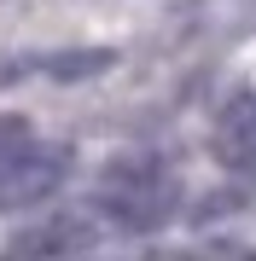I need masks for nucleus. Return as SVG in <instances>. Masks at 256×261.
Instances as JSON below:
<instances>
[{
	"instance_id": "obj_1",
	"label": "nucleus",
	"mask_w": 256,
	"mask_h": 261,
	"mask_svg": "<svg viewBox=\"0 0 256 261\" xmlns=\"http://www.w3.org/2000/svg\"><path fill=\"white\" fill-rule=\"evenodd\" d=\"M94 209L105 215V226L117 232H157L175 221L180 209V174L157 151H128L99 174L94 186Z\"/></svg>"
},
{
	"instance_id": "obj_2",
	"label": "nucleus",
	"mask_w": 256,
	"mask_h": 261,
	"mask_svg": "<svg viewBox=\"0 0 256 261\" xmlns=\"http://www.w3.org/2000/svg\"><path fill=\"white\" fill-rule=\"evenodd\" d=\"M99 232H105V215L94 203L87 209H53V215H41L35 226L12 232L0 261H82V255H94Z\"/></svg>"
},
{
	"instance_id": "obj_3",
	"label": "nucleus",
	"mask_w": 256,
	"mask_h": 261,
	"mask_svg": "<svg viewBox=\"0 0 256 261\" xmlns=\"http://www.w3.org/2000/svg\"><path fill=\"white\" fill-rule=\"evenodd\" d=\"M70 145L58 140H29L18 157L0 163V215L12 209H29V203H47V197L70 180Z\"/></svg>"
},
{
	"instance_id": "obj_4",
	"label": "nucleus",
	"mask_w": 256,
	"mask_h": 261,
	"mask_svg": "<svg viewBox=\"0 0 256 261\" xmlns=\"http://www.w3.org/2000/svg\"><path fill=\"white\" fill-rule=\"evenodd\" d=\"M216 157L233 168H256V87L233 93L216 111Z\"/></svg>"
},
{
	"instance_id": "obj_5",
	"label": "nucleus",
	"mask_w": 256,
	"mask_h": 261,
	"mask_svg": "<svg viewBox=\"0 0 256 261\" xmlns=\"http://www.w3.org/2000/svg\"><path fill=\"white\" fill-rule=\"evenodd\" d=\"M29 140H35V134H29V122H24V116H12V111H0V163L18 157Z\"/></svg>"
},
{
	"instance_id": "obj_6",
	"label": "nucleus",
	"mask_w": 256,
	"mask_h": 261,
	"mask_svg": "<svg viewBox=\"0 0 256 261\" xmlns=\"http://www.w3.org/2000/svg\"><path fill=\"white\" fill-rule=\"evenodd\" d=\"M105 64H111V53H70V58H53L47 75H94Z\"/></svg>"
}]
</instances>
